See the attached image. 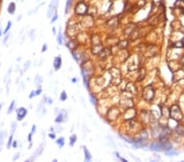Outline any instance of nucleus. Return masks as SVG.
<instances>
[{
    "mask_svg": "<svg viewBox=\"0 0 184 162\" xmlns=\"http://www.w3.org/2000/svg\"><path fill=\"white\" fill-rule=\"evenodd\" d=\"M58 3H59V0H51L48 9V12H47V16H48V18H51L54 14V12H56V10H57V8L58 6Z\"/></svg>",
    "mask_w": 184,
    "mask_h": 162,
    "instance_id": "f257e3e1",
    "label": "nucleus"
},
{
    "mask_svg": "<svg viewBox=\"0 0 184 162\" xmlns=\"http://www.w3.org/2000/svg\"><path fill=\"white\" fill-rule=\"evenodd\" d=\"M75 11L78 15H85L88 12V6L84 3H79L76 5Z\"/></svg>",
    "mask_w": 184,
    "mask_h": 162,
    "instance_id": "f03ea898",
    "label": "nucleus"
},
{
    "mask_svg": "<svg viewBox=\"0 0 184 162\" xmlns=\"http://www.w3.org/2000/svg\"><path fill=\"white\" fill-rule=\"evenodd\" d=\"M43 151H44V144H40V145L36 148V150L35 151V152L32 154V156H31L30 158H29L27 161H35V159L37 158L38 156H40V155L43 153Z\"/></svg>",
    "mask_w": 184,
    "mask_h": 162,
    "instance_id": "7ed1b4c3",
    "label": "nucleus"
},
{
    "mask_svg": "<svg viewBox=\"0 0 184 162\" xmlns=\"http://www.w3.org/2000/svg\"><path fill=\"white\" fill-rule=\"evenodd\" d=\"M150 148L152 151H156V152H161V151L165 150V143H157V142H155V143H152L151 145H150Z\"/></svg>",
    "mask_w": 184,
    "mask_h": 162,
    "instance_id": "20e7f679",
    "label": "nucleus"
},
{
    "mask_svg": "<svg viewBox=\"0 0 184 162\" xmlns=\"http://www.w3.org/2000/svg\"><path fill=\"white\" fill-rule=\"evenodd\" d=\"M27 115V109L25 107H19L17 109V117L18 120H22Z\"/></svg>",
    "mask_w": 184,
    "mask_h": 162,
    "instance_id": "39448f33",
    "label": "nucleus"
},
{
    "mask_svg": "<svg viewBox=\"0 0 184 162\" xmlns=\"http://www.w3.org/2000/svg\"><path fill=\"white\" fill-rule=\"evenodd\" d=\"M67 116V111H66V110H61L59 114L57 115V116L56 117L55 119V122L57 124H60L61 122H63V121L65 120V118Z\"/></svg>",
    "mask_w": 184,
    "mask_h": 162,
    "instance_id": "423d86ee",
    "label": "nucleus"
},
{
    "mask_svg": "<svg viewBox=\"0 0 184 162\" xmlns=\"http://www.w3.org/2000/svg\"><path fill=\"white\" fill-rule=\"evenodd\" d=\"M61 66V57H55L54 62H53V67H54L55 71H58Z\"/></svg>",
    "mask_w": 184,
    "mask_h": 162,
    "instance_id": "0eeeda50",
    "label": "nucleus"
},
{
    "mask_svg": "<svg viewBox=\"0 0 184 162\" xmlns=\"http://www.w3.org/2000/svg\"><path fill=\"white\" fill-rule=\"evenodd\" d=\"M44 81V79H43L42 76H40L39 75H37L35 78V84L36 85L37 88H41V84Z\"/></svg>",
    "mask_w": 184,
    "mask_h": 162,
    "instance_id": "6e6552de",
    "label": "nucleus"
},
{
    "mask_svg": "<svg viewBox=\"0 0 184 162\" xmlns=\"http://www.w3.org/2000/svg\"><path fill=\"white\" fill-rule=\"evenodd\" d=\"M16 12V4L13 2H11L8 7V12L11 15H13Z\"/></svg>",
    "mask_w": 184,
    "mask_h": 162,
    "instance_id": "1a4fd4ad",
    "label": "nucleus"
},
{
    "mask_svg": "<svg viewBox=\"0 0 184 162\" xmlns=\"http://www.w3.org/2000/svg\"><path fill=\"white\" fill-rule=\"evenodd\" d=\"M15 107H16V102H15V100H12V102H11L10 106H9V107H8V110H7V114L8 115L12 114L13 112V111L15 110Z\"/></svg>",
    "mask_w": 184,
    "mask_h": 162,
    "instance_id": "9d476101",
    "label": "nucleus"
},
{
    "mask_svg": "<svg viewBox=\"0 0 184 162\" xmlns=\"http://www.w3.org/2000/svg\"><path fill=\"white\" fill-rule=\"evenodd\" d=\"M84 156H85V161H91L92 156H91L90 152H89V151L88 150V148L86 147H84Z\"/></svg>",
    "mask_w": 184,
    "mask_h": 162,
    "instance_id": "9b49d317",
    "label": "nucleus"
},
{
    "mask_svg": "<svg viewBox=\"0 0 184 162\" xmlns=\"http://www.w3.org/2000/svg\"><path fill=\"white\" fill-rule=\"evenodd\" d=\"M17 122H15V121H12V125H11V134H12V135H13V134H15L16 129H17Z\"/></svg>",
    "mask_w": 184,
    "mask_h": 162,
    "instance_id": "f8f14e48",
    "label": "nucleus"
},
{
    "mask_svg": "<svg viewBox=\"0 0 184 162\" xmlns=\"http://www.w3.org/2000/svg\"><path fill=\"white\" fill-rule=\"evenodd\" d=\"M56 143H57V145L59 146L60 148H61L64 146V144H65V138H60L59 139H57Z\"/></svg>",
    "mask_w": 184,
    "mask_h": 162,
    "instance_id": "ddd939ff",
    "label": "nucleus"
},
{
    "mask_svg": "<svg viewBox=\"0 0 184 162\" xmlns=\"http://www.w3.org/2000/svg\"><path fill=\"white\" fill-rule=\"evenodd\" d=\"M6 89H7V93H9L10 92V87H11V84H12V80H11L10 77L8 79V80H7V83H6Z\"/></svg>",
    "mask_w": 184,
    "mask_h": 162,
    "instance_id": "4468645a",
    "label": "nucleus"
},
{
    "mask_svg": "<svg viewBox=\"0 0 184 162\" xmlns=\"http://www.w3.org/2000/svg\"><path fill=\"white\" fill-rule=\"evenodd\" d=\"M76 140H77V137H76V135H72V136L70 138V146H74V144L75 143Z\"/></svg>",
    "mask_w": 184,
    "mask_h": 162,
    "instance_id": "2eb2a0df",
    "label": "nucleus"
},
{
    "mask_svg": "<svg viewBox=\"0 0 184 162\" xmlns=\"http://www.w3.org/2000/svg\"><path fill=\"white\" fill-rule=\"evenodd\" d=\"M12 142H13V135L11 134L10 137H9V138H8V144H7V147H8V149H10V147H12Z\"/></svg>",
    "mask_w": 184,
    "mask_h": 162,
    "instance_id": "dca6fc26",
    "label": "nucleus"
},
{
    "mask_svg": "<svg viewBox=\"0 0 184 162\" xmlns=\"http://www.w3.org/2000/svg\"><path fill=\"white\" fill-rule=\"evenodd\" d=\"M60 99H61V101H62V102H64V101H66V99H67V94H66V91H62L61 92V93Z\"/></svg>",
    "mask_w": 184,
    "mask_h": 162,
    "instance_id": "f3484780",
    "label": "nucleus"
},
{
    "mask_svg": "<svg viewBox=\"0 0 184 162\" xmlns=\"http://www.w3.org/2000/svg\"><path fill=\"white\" fill-rule=\"evenodd\" d=\"M89 100H90L91 103H93L94 106H97V99L95 98L94 95L90 94V95H89Z\"/></svg>",
    "mask_w": 184,
    "mask_h": 162,
    "instance_id": "a211bd4d",
    "label": "nucleus"
},
{
    "mask_svg": "<svg viewBox=\"0 0 184 162\" xmlns=\"http://www.w3.org/2000/svg\"><path fill=\"white\" fill-rule=\"evenodd\" d=\"M11 27H12V21H8V24H7V26H6V28H5V30H4V31H3V34L4 35H6L7 33L9 31V30L11 29Z\"/></svg>",
    "mask_w": 184,
    "mask_h": 162,
    "instance_id": "6ab92c4d",
    "label": "nucleus"
},
{
    "mask_svg": "<svg viewBox=\"0 0 184 162\" xmlns=\"http://www.w3.org/2000/svg\"><path fill=\"white\" fill-rule=\"evenodd\" d=\"M44 103H45V102H44V100H43L42 102H40L39 104V106H38V107H37V110H36L37 114L39 113V112L41 111V110L43 109V108H44Z\"/></svg>",
    "mask_w": 184,
    "mask_h": 162,
    "instance_id": "aec40b11",
    "label": "nucleus"
},
{
    "mask_svg": "<svg viewBox=\"0 0 184 162\" xmlns=\"http://www.w3.org/2000/svg\"><path fill=\"white\" fill-rule=\"evenodd\" d=\"M30 65H31V62H30V61H27V62L25 63V64H24V71H28L29 68L30 67Z\"/></svg>",
    "mask_w": 184,
    "mask_h": 162,
    "instance_id": "412c9836",
    "label": "nucleus"
},
{
    "mask_svg": "<svg viewBox=\"0 0 184 162\" xmlns=\"http://www.w3.org/2000/svg\"><path fill=\"white\" fill-rule=\"evenodd\" d=\"M71 3H72V0H67L66 2V13H68L69 12V9L70 8V5H71Z\"/></svg>",
    "mask_w": 184,
    "mask_h": 162,
    "instance_id": "4be33fe9",
    "label": "nucleus"
},
{
    "mask_svg": "<svg viewBox=\"0 0 184 162\" xmlns=\"http://www.w3.org/2000/svg\"><path fill=\"white\" fill-rule=\"evenodd\" d=\"M57 40L58 44H62V36H61V31H59V33H58Z\"/></svg>",
    "mask_w": 184,
    "mask_h": 162,
    "instance_id": "5701e85b",
    "label": "nucleus"
},
{
    "mask_svg": "<svg viewBox=\"0 0 184 162\" xmlns=\"http://www.w3.org/2000/svg\"><path fill=\"white\" fill-rule=\"evenodd\" d=\"M166 154H167L168 156H174V155H178V152H176L175 151H173L171 148V149H169V151L166 152Z\"/></svg>",
    "mask_w": 184,
    "mask_h": 162,
    "instance_id": "b1692460",
    "label": "nucleus"
},
{
    "mask_svg": "<svg viewBox=\"0 0 184 162\" xmlns=\"http://www.w3.org/2000/svg\"><path fill=\"white\" fill-rule=\"evenodd\" d=\"M5 132L4 131H0V143H3V140H4V138H5Z\"/></svg>",
    "mask_w": 184,
    "mask_h": 162,
    "instance_id": "393cba45",
    "label": "nucleus"
},
{
    "mask_svg": "<svg viewBox=\"0 0 184 162\" xmlns=\"http://www.w3.org/2000/svg\"><path fill=\"white\" fill-rule=\"evenodd\" d=\"M29 36L31 39V40H35V31L34 30H31L30 34H29Z\"/></svg>",
    "mask_w": 184,
    "mask_h": 162,
    "instance_id": "a878e982",
    "label": "nucleus"
},
{
    "mask_svg": "<svg viewBox=\"0 0 184 162\" xmlns=\"http://www.w3.org/2000/svg\"><path fill=\"white\" fill-rule=\"evenodd\" d=\"M20 155H21V153H20V152H16L15 155H14V156H13V157H12V161H17V160H18V159L20 158V156H21Z\"/></svg>",
    "mask_w": 184,
    "mask_h": 162,
    "instance_id": "bb28decb",
    "label": "nucleus"
},
{
    "mask_svg": "<svg viewBox=\"0 0 184 162\" xmlns=\"http://www.w3.org/2000/svg\"><path fill=\"white\" fill-rule=\"evenodd\" d=\"M10 36H11L10 34H8V35H6V36H5V38H4V39H3V44H7V42H8V40L10 39Z\"/></svg>",
    "mask_w": 184,
    "mask_h": 162,
    "instance_id": "cd10ccee",
    "label": "nucleus"
},
{
    "mask_svg": "<svg viewBox=\"0 0 184 162\" xmlns=\"http://www.w3.org/2000/svg\"><path fill=\"white\" fill-rule=\"evenodd\" d=\"M34 97H36V94H35V90H34V91H31V93H30V96H29V98L31 99V98H33Z\"/></svg>",
    "mask_w": 184,
    "mask_h": 162,
    "instance_id": "c85d7f7f",
    "label": "nucleus"
},
{
    "mask_svg": "<svg viewBox=\"0 0 184 162\" xmlns=\"http://www.w3.org/2000/svg\"><path fill=\"white\" fill-rule=\"evenodd\" d=\"M56 130H57V132L61 133L62 130H63V128H62L61 126H60V125H57V127H56Z\"/></svg>",
    "mask_w": 184,
    "mask_h": 162,
    "instance_id": "c756f323",
    "label": "nucleus"
},
{
    "mask_svg": "<svg viewBox=\"0 0 184 162\" xmlns=\"http://www.w3.org/2000/svg\"><path fill=\"white\" fill-rule=\"evenodd\" d=\"M41 93H42L41 88H38V89L36 90V91H35V94H36V96L40 95V94H41Z\"/></svg>",
    "mask_w": 184,
    "mask_h": 162,
    "instance_id": "7c9ffc66",
    "label": "nucleus"
},
{
    "mask_svg": "<svg viewBox=\"0 0 184 162\" xmlns=\"http://www.w3.org/2000/svg\"><path fill=\"white\" fill-rule=\"evenodd\" d=\"M47 49H48V45H47V44H44V45H43L42 52H43V53H44L45 51H47Z\"/></svg>",
    "mask_w": 184,
    "mask_h": 162,
    "instance_id": "2f4dec72",
    "label": "nucleus"
},
{
    "mask_svg": "<svg viewBox=\"0 0 184 162\" xmlns=\"http://www.w3.org/2000/svg\"><path fill=\"white\" fill-rule=\"evenodd\" d=\"M32 136H33V134L30 132L28 135V141L30 142V143H31V141H32Z\"/></svg>",
    "mask_w": 184,
    "mask_h": 162,
    "instance_id": "473e14b6",
    "label": "nucleus"
},
{
    "mask_svg": "<svg viewBox=\"0 0 184 162\" xmlns=\"http://www.w3.org/2000/svg\"><path fill=\"white\" fill-rule=\"evenodd\" d=\"M35 131H36V125H33V126H32V129H31V133L34 134L35 133Z\"/></svg>",
    "mask_w": 184,
    "mask_h": 162,
    "instance_id": "72a5a7b5",
    "label": "nucleus"
},
{
    "mask_svg": "<svg viewBox=\"0 0 184 162\" xmlns=\"http://www.w3.org/2000/svg\"><path fill=\"white\" fill-rule=\"evenodd\" d=\"M57 13H56V14H55V16H54V17H53V19H52V21H51V22H52V23H53V22H55L56 21H57Z\"/></svg>",
    "mask_w": 184,
    "mask_h": 162,
    "instance_id": "f704fd0d",
    "label": "nucleus"
},
{
    "mask_svg": "<svg viewBox=\"0 0 184 162\" xmlns=\"http://www.w3.org/2000/svg\"><path fill=\"white\" fill-rule=\"evenodd\" d=\"M12 146V147H14V148H17V141H16V140L13 141Z\"/></svg>",
    "mask_w": 184,
    "mask_h": 162,
    "instance_id": "c9c22d12",
    "label": "nucleus"
},
{
    "mask_svg": "<svg viewBox=\"0 0 184 162\" xmlns=\"http://www.w3.org/2000/svg\"><path fill=\"white\" fill-rule=\"evenodd\" d=\"M48 136H49V138H51L53 139H55V138H56V135L54 134H49Z\"/></svg>",
    "mask_w": 184,
    "mask_h": 162,
    "instance_id": "e433bc0d",
    "label": "nucleus"
},
{
    "mask_svg": "<svg viewBox=\"0 0 184 162\" xmlns=\"http://www.w3.org/2000/svg\"><path fill=\"white\" fill-rule=\"evenodd\" d=\"M3 143H0V152H1L2 150H3Z\"/></svg>",
    "mask_w": 184,
    "mask_h": 162,
    "instance_id": "4c0bfd02",
    "label": "nucleus"
},
{
    "mask_svg": "<svg viewBox=\"0 0 184 162\" xmlns=\"http://www.w3.org/2000/svg\"><path fill=\"white\" fill-rule=\"evenodd\" d=\"M76 81H77V79H76V78L72 79V82H73V83H76Z\"/></svg>",
    "mask_w": 184,
    "mask_h": 162,
    "instance_id": "58836bf2",
    "label": "nucleus"
},
{
    "mask_svg": "<svg viewBox=\"0 0 184 162\" xmlns=\"http://www.w3.org/2000/svg\"><path fill=\"white\" fill-rule=\"evenodd\" d=\"M52 102H53V101H52V99L49 98L48 99V104H52Z\"/></svg>",
    "mask_w": 184,
    "mask_h": 162,
    "instance_id": "ea45409f",
    "label": "nucleus"
},
{
    "mask_svg": "<svg viewBox=\"0 0 184 162\" xmlns=\"http://www.w3.org/2000/svg\"><path fill=\"white\" fill-rule=\"evenodd\" d=\"M55 30H56V29H55V27H53V34H54V35H55V34H56V31H55Z\"/></svg>",
    "mask_w": 184,
    "mask_h": 162,
    "instance_id": "a19ab883",
    "label": "nucleus"
},
{
    "mask_svg": "<svg viewBox=\"0 0 184 162\" xmlns=\"http://www.w3.org/2000/svg\"><path fill=\"white\" fill-rule=\"evenodd\" d=\"M21 17H22L21 15V16H19V17H18V19H17V21H20V20L21 19Z\"/></svg>",
    "mask_w": 184,
    "mask_h": 162,
    "instance_id": "79ce46f5",
    "label": "nucleus"
},
{
    "mask_svg": "<svg viewBox=\"0 0 184 162\" xmlns=\"http://www.w3.org/2000/svg\"><path fill=\"white\" fill-rule=\"evenodd\" d=\"M2 107H3V103H0V111H1L2 109Z\"/></svg>",
    "mask_w": 184,
    "mask_h": 162,
    "instance_id": "37998d69",
    "label": "nucleus"
},
{
    "mask_svg": "<svg viewBox=\"0 0 184 162\" xmlns=\"http://www.w3.org/2000/svg\"><path fill=\"white\" fill-rule=\"evenodd\" d=\"M2 34L3 33H2V30H1V28H0V37L2 36Z\"/></svg>",
    "mask_w": 184,
    "mask_h": 162,
    "instance_id": "c03bdc74",
    "label": "nucleus"
}]
</instances>
